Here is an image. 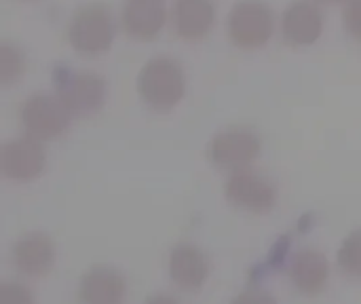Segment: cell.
<instances>
[{"label": "cell", "mask_w": 361, "mask_h": 304, "mask_svg": "<svg viewBox=\"0 0 361 304\" xmlns=\"http://www.w3.org/2000/svg\"><path fill=\"white\" fill-rule=\"evenodd\" d=\"M144 304H180L173 296H169V294H154V296H150L148 300Z\"/></svg>", "instance_id": "obj_21"}, {"label": "cell", "mask_w": 361, "mask_h": 304, "mask_svg": "<svg viewBox=\"0 0 361 304\" xmlns=\"http://www.w3.org/2000/svg\"><path fill=\"white\" fill-rule=\"evenodd\" d=\"M19 118H21L25 135L47 142V140H57L59 135H63L70 129V123L74 116L55 93L38 91L25 97L19 110Z\"/></svg>", "instance_id": "obj_6"}, {"label": "cell", "mask_w": 361, "mask_h": 304, "mask_svg": "<svg viewBox=\"0 0 361 304\" xmlns=\"http://www.w3.org/2000/svg\"><path fill=\"white\" fill-rule=\"evenodd\" d=\"M212 273V265L207 254L192 245V243H180L169 254V277L171 281L184 290V292H197L201 290Z\"/></svg>", "instance_id": "obj_12"}, {"label": "cell", "mask_w": 361, "mask_h": 304, "mask_svg": "<svg viewBox=\"0 0 361 304\" xmlns=\"http://www.w3.org/2000/svg\"><path fill=\"white\" fill-rule=\"evenodd\" d=\"M338 267L345 275L361 279V229L353 231L338 250Z\"/></svg>", "instance_id": "obj_17"}, {"label": "cell", "mask_w": 361, "mask_h": 304, "mask_svg": "<svg viewBox=\"0 0 361 304\" xmlns=\"http://www.w3.org/2000/svg\"><path fill=\"white\" fill-rule=\"evenodd\" d=\"M47 165L44 146L32 135H19L0 146V171L13 182L36 180Z\"/></svg>", "instance_id": "obj_8"}, {"label": "cell", "mask_w": 361, "mask_h": 304, "mask_svg": "<svg viewBox=\"0 0 361 304\" xmlns=\"http://www.w3.org/2000/svg\"><path fill=\"white\" fill-rule=\"evenodd\" d=\"M116 34V19L108 4L85 2L76 6L66 23L68 44L85 57L104 55Z\"/></svg>", "instance_id": "obj_2"}, {"label": "cell", "mask_w": 361, "mask_h": 304, "mask_svg": "<svg viewBox=\"0 0 361 304\" xmlns=\"http://www.w3.org/2000/svg\"><path fill=\"white\" fill-rule=\"evenodd\" d=\"M231 304H277V298L267 290L252 288V290H245L239 296H235V300Z\"/></svg>", "instance_id": "obj_20"}, {"label": "cell", "mask_w": 361, "mask_h": 304, "mask_svg": "<svg viewBox=\"0 0 361 304\" xmlns=\"http://www.w3.org/2000/svg\"><path fill=\"white\" fill-rule=\"evenodd\" d=\"M326 15L315 0H292L279 15V34L292 47H311L324 32Z\"/></svg>", "instance_id": "obj_9"}, {"label": "cell", "mask_w": 361, "mask_h": 304, "mask_svg": "<svg viewBox=\"0 0 361 304\" xmlns=\"http://www.w3.org/2000/svg\"><path fill=\"white\" fill-rule=\"evenodd\" d=\"M262 152L260 135L250 127H226L207 144V159L222 171L235 174L250 169Z\"/></svg>", "instance_id": "obj_5"}, {"label": "cell", "mask_w": 361, "mask_h": 304, "mask_svg": "<svg viewBox=\"0 0 361 304\" xmlns=\"http://www.w3.org/2000/svg\"><path fill=\"white\" fill-rule=\"evenodd\" d=\"M290 279L305 296H317L326 290L330 279L328 258L317 250H300L290 265Z\"/></svg>", "instance_id": "obj_15"}, {"label": "cell", "mask_w": 361, "mask_h": 304, "mask_svg": "<svg viewBox=\"0 0 361 304\" xmlns=\"http://www.w3.org/2000/svg\"><path fill=\"white\" fill-rule=\"evenodd\" d=\"M169 19L165 0H125L121 6V28L133 40H152Z\"/></svg>", "instance_id": "obj_10"}, {"label": "cell", "mask_w": 361, "mask_h": 304, "mask_svg": "<svg viewBox=\"0 0 361 304\" xmlns=\"http://www.w3.org/2000/svg\"><path fill=\"white\" fill-rule=\"evenodd\" d=\"M341 21L345 32L361 42V0H345L341 8Z\"/></svg>", "instance_id": "obj_18"}, {"label": "cell", "mask_w": 361, "mask_h": 304, "mask_svg": "<svg viewBox=\"0 0 361 304\" xmlns=\"http://www.w3.org/2000/svg\"><path fill=\"white\" fill-rule=\"evenodd\" d=\"M135 89L142 102L154 112H171L186 93V76L169 55H154L140 68L135 76Z\"/></svg>", "instance_id": "obj_1"}, {"label": "cell", "mask_w": 361, "mask_h": 304, "mask_svg": "<svg viewBox=\"0 0 361 304\" xmlns=\"http://www.w3.org/2000/svg\"><path fill=\"white\" fill-rule=\"evenodd\" d=\"M125 294L127 281L112 267H93L78 284V298L82 304H123Z\"/></svg>", "instance_id": "obj_14"}, {"label": "cell", "mask_w": 361, "mask_h": 304, "mask_svg": "<svg viewBox=\"0 0 361 304\" xmlns=\"http://www.w3.org/2000/svg\"><path fill=\"white\" fill-rule=\"evenodd\" d=\"M13 265L25 277H44L55 265V243L47 233L23 235L13 248Z\"/></svg>", "instance_id": "obj_13"}, {"label": "cell", "mask_w": 361, "mask_h": 304, "mask_svg": "<svg viewBox=\"0 0 361 304\" xmlns=\"http://www.w3.org/2000/svg\"><path fill=\"white\" fill-rule=\"evenodd\" d=\"M53 93L72 116L85 118L102 110L106 102V80L95 72L61 63L53 70Z\"/></svg>", "instance_id": "obj_3"}, {"label": "cell", "mask_w": 361, "mask_h": 304, "mask_svg": "<svg viewBox=\"0 0 361 304\" xmlns=\"http://www.w3.org/2000/svg\"><path fill=\"white\" fill-rule=\"evenodd\" d=\"M224 195L228 203L252 214H269L277 203L275 182L254 167L231 174L224 184Z\"/></svg>", "instance_id": "obj_7"}, {"label": "cell", "mask_w": 361, "mask_h": 304, "mask_svg": "<svg viewBox=\"0 0 361 304\" xmlns=\"http://www.w3.org/2000/svg\"><path fill=\"white\" fill-rule=\"evenodd\" d=\"M216 21L214 0H171L169 23L173 32L188 42L201 40L209 34Z\"/></svg>", "instance_id": "obj_11"}, {"label": "cell", "mask_w": 361, "mask_h": 304, "mask_svg": "<svg viewBox=\"0 0 361 304\" xmlns=\"http://www.w3.org/2000/svg\"><path fill=\"white\" fill-rule=\"evenodd\" d=\"M23 66L25 61H23L21 49L8 40H2L0 42V85L8 87L15 80H19L23 74Z\"/></svg>", "instance_id": "obj_16"}, {"label": "cell", "mask_w": 361, "mask_h": 304, "mask_svg": "<svg viewBox=\"0 0 361 304\" xmlns=\"http://www.w3.org/2000/svg\"><path fill=\"white\" fill-rule=\"evenodd\" d=\"M0 304H36V300L30 288L15 281H6L0 286Z\"/></svg>", "instance_id": "obj_19"}, {"label": "cell", "mask_w": 361, "mask_h": 304, "mask_svg": "<svg viewBox=\"0 0 361 304\" xmlns=\"http://www.w3.org/2000/svg\"><path fill=\"white\" fill-rule=\"evenodd\" d=\"M315 2H317V4H336V2H341V4H343L345 0H315Z\"/></svg>", "instance_id": "obj_22"}, {"label": "cell", "mask_w": 361, "mask_h": 304, "mask_svg": "<svg viewBox=\"0 0 361 304\" xmlns=\"http://www.w3.org/2000/svg\"><path fill=\"white\" fill-rule=\"evenodd\" d=\"M275 32V13L264 0H237L226 13V34L239 49H262Z\"/></svg>", "instance_id": "obj_4"}]
</instances>
